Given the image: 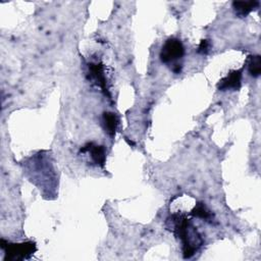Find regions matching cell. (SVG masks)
I'll list each match as a JSON object with an SVG mask.
<instances>
[{"mask_svg": "<svg viewBox=\"0 0 261 261\" xmlns=\"http://www.w3.org/2000/svg\"><path fill=\"white\" fill-rule=\"evenodd\" d=\"M166 226L181 242L184 258H191L203 244L197 228L182 214H172L167 218Z\"/></svg>", "mask_w": 261, "mask_h": 261, "instance_id": "obj_1", "label": "cell"}, {"mask_svg": "<svg viewBox=\"0 0 261 261\" xmlns=\"http://www.w3.org/2000/svg\"><path fill=\"white\" fill-rule=\"evenodd\" d=\"M1 248L5 252V261H18L30 258L37 250L34 242H22V243H8L1 240Z\"/></svg>", "mask_w": 261, "mask_h": 261, "instance_id": "obj_2", "label": "cell"}, {"mask_svg": "<svg viewBox=\"0 0 261 261\" xmlns=\"http://www.w3.org/2000/svg\"><path fill=\"white\" fill-rule=\"evenodd\" d=\"M185 53L182 43L175 38L168 39L162 46L160 51V59L165 64L175 63L181 59Z\"/></svg>", "mask_w": 261, "mask_h": 261, "instance_id": "obj_3", "label": "cell"}, {"mask_svg": "<svg viewBox=\"0 0 261 261\" xmlns=\"http://www.w3.org/2000/svg\"><path fill=\"white\" fill-rule=\"evenodd\" d=\"M243 68L229 71V73L221 79L217 85L220 91H238L242 84Z\"/></svg>", "mask_w": 261, "mask_h": 261, "instance_id": "obj_4", "label": "cell"}, {"mask_svg": "<svg viewBox=\"0 0 261 261\" xmlns=\"http://www.w3.org/2000/svg\"><path fill=\"white\" fill-rule=\"evenodd\" d=\"M88 68H89V73H90L91 77L102 89V91L105 93V95L107 94L109 96L103 64L101 62H91L88 64Z\"/></svg>", "mask_w": 261, "mask_h": 261, "instance_id": "obj_5", "label": "cell"}, {"mask_svg": "<svg viewBox=\"0 0 261 261\" xmlns=\"http://www.w3.org/2000/svg\"><path fill=\"white\" fill-rule=\"evenodd\" d=\"M81 152L89 153L92 161L95 164L99 166H104V163L106 160V153H105V148L103 146L97 145L95 143H88L81 149Z\"/></svg>", "mask_w": 261, "mask_h": 261, "instance_id": "obj_6", "label": "cell"}, {"mask_svg": "<svg viewBox=\"0 0 261 261\" xmlns=\"http://www.w3.org/2000/svg\"><path fill=\"white\" fill-rule=\"evenodd\" d=\"M259 6V1H233L232 8L239 17H246Z\"/></svg>", "mask_w": 261, "mask_h": 261, "instance_id": "obj_7", "label": "cell"}, {"mask_svg": "<svg viewBox=\"0 0 261 261\" xmlns=\"http://www.w3.org/2000/svg\"><path fill=\"white\" fill-rule=\"evenodd\" d=\"M103 124L106 133L110 137H114L115 132L118 125V117L113 112H104L103 113Z\"/></svg>", "mask_w": 261, "mask_h": 261, "instance_id": "obj_8", "label": "cell"}, {"mask_svg": "<svg viewBox=\"0 0 261 261\" xmlns=\"http://www.w3.org/2000/svg\"><path fill=\"white\" fill-rule=\"evenodd\" d=\"M191 215H193L195 217H198V218H201V219H204L206 221H210V222L213 221L212 220L213 219L212 212L202 202H199L195 205V207L191 211Z\"/></svg>", "mask_w": 261, "mask_h": 261, "instance_id": "obj_9", "label": "cell"}, {"mask_svg": "<svg viewBox=\"0 0 261 261\" xmlns=\"http://www.w3.org/2000/svg\"><path fill=\"white\" fill-rule=\"evenodd\" d=\"M248 71L254 77H257L260 75V73H261V57L259 55L249 56Z\"/></svg>", "mask_w": 261, "mask_h": 261, "instance_id": "obj_10", "label": "cell"}, {"mask_svg": "<svg viewBox=\"0 0 261 261\" xmlns=\"http://www.w3.org/2000/svg\"><path fill=\"white\" fill-rule=\"evenodd\" d=\"M210 47H211V44H210L209 40H202L198 47V53L203 54V55L207 54L210 50Z\"/></svg>", "mask_w": 261, "mask_h": 261, "instance_id": "obj_11", "label": "cell"}]
</instances>
